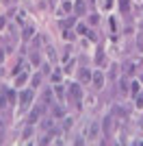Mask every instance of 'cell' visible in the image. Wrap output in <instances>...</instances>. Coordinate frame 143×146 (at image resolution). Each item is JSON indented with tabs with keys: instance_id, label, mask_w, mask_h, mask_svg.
Here are the masks:
<instances>
[{
	"instance_id": "6da1fadb",
	"label": "cell",
	"mask_w": 143,
	"mask_h": 146,
	"mask_svg": "<svg viewBox=\"0 0 143 146\" xmlns=\"http://www.w3.org/2000/svg\"><path fill=\"white\" fill-rule=\"evenodd\" d=\"M91 79H93V85L95 87H102V83H104V74H102V72H95Z\"/></svg>"
},
{
	"instance_id": "7a4b0ae2",
	"label": "cell",
	"mask_w": 143,
	"mask_h": 146,
	"mask_svg": "<svg viewBox=\"0 0 143 146\" xmlns=\"http://www.w3.org/2000/svg\"><path fill=\"white\" fill-rule=\"evenodd\" d=\"M39 116H41V107H39V109H35V111H30V116H28V124H35Z\"/></svg>"
},
{
	"instance_id": "3957f363",
	"label": "cell",
	"mask_w": 143,
	"mask_h": 146,
	"mask_svg": "<svg viewBox=\"0 0 143 146\" xmlns=\"http://www.w3.org/2000/svg\"><path fill=\"white\" fill-rule=\"evenodd\" d=\"M70 94H72L74 98H76V100H80V98H83V92H80V87H78V85H72Z\"/></svg>"
},
{
	"instance_id": "277c9868",
	"label": "cell",
	"mask_w": 143,
	"mask_h": 146,
	"mask_svg": "<svg viewBox=\"0 0 143 146\" xmlns=\"http://www.w3.org/2000/svg\"><path fill=\"white\" fill-rule=\"evenodd\" d=\"M30 98H33V92H30V90H26V92H22V94H20V100H22V105H26Z\"/></svg>"
},
{
	"instance_id": "5b68a950",
	"label": "cell",
	"mask_w": 143,
	"mask_h": 146,
	"mask_svg": "<svg viewBox=\"0 0 143 146\" xmlns=\"http://www.w3.org/2000/svg\"><path fill=\"white\" fill-rule=\"evenodd\" d=\"M78 15H85V0H76V5H74Z\"/></svg>"
},
{
	"instance_id": "8992f818",
	"label": "cell",
	"mask_w": 143,
	"mask_h": 146,
	"mask_svg": "<svg viewBox=\"0 0 143 146\" xmlns=\"http://www.w3.org/2000/svg\"><path fill=\"white\" fill-rule=\"evenodd\" d=\"M128 7H130V0H119V9L121 11H128Z\"/></svg>"
},
{
	"instance_id": "52a82bcc",
	"label": "cell",
	"mask_w": 143,
	"mask_h": 146,
	"mask_svg": "<svg viewBox=\"0 0 143 146\" xmlns=\"http://www.w3.org/2000/svg\"><path fill=\"white\" fill-rule=\"evenodd\" d=\"M95 61H98V63H102V61H104V50H98V52H95Z\"/></svg>"
},
{
	"instance_id": "ba28073f",
	"label": "cell",
	"mask_w": 143,
	"mask_h": 146,
	"mask_svg": "<svg viewBox=\"0 0 143 146\" xmlns=\"http://www.w3.org/2000/svg\"><path fill=\"white\" fill-rule=\"evenodd\" d=\"M89 79H91L89 70H83V72H80V81H89Z\"/></svg>"
},
{
	"instance_id": "9c48e42d",
	"label": "cell",
	"mask_w": 143,
	"mask_h": 146,
	"mask_svg": "<svg viewBox=\"0 0 143 146\" xmlns=\"http://www.w3.org/2000/svg\"><path fill=\"white\" fill-rule=\"evenodd\" d=\"M74 22H76V18H74V15H72L70 20H65V22H63V26H72V24H74Z\"/></svg>"
},
{
	"instance_id": "30bf717a",
	"label": "cell",
	"mask_w": 143,
	"mask_h": 146,
	"mask_svg": "<svg viewBox=\"0 0 143 146\" xmlns=\"http://www.w3.org/2000/svg\"><path fill=\"white\" fill-rule=\"evenodd\" d=\"M24 81H26V74H18V85H22V83H24Z\"/></svg>"
},
{
	"instance_id": "8fae6325",
	"label": "cell",
	"mask_w": 143,
	"mask_h": 146,
	"mask_svg": "<svg viewBox=\"0 0 143 146\" xmlns=\"http://www.w3.org/2000/svg\"><path fill=\"white\" fill-rule=\"evenodd\" d=\"M30 35H33V29H26V31H24V39H30Z\"/></svg>"
},
{
	"instance_id": "7c38bea8",
	"label": "cell",
	"mask_w": 143,
	"mask_h": 146,
	"mask_svg": "<svg viewBox=\"0 0 143 146\" xmlns=\"http://www.w3.org/2000/svg\"><path fill=\"white\" fill-rule=\"evenodd\" d=\"M54 116H56V118H63V109H61V107H56V109H54Z\"/></svg>"
},
{
	"instance_id": "4fadbf2b",
	"label": "cell",
	"mask_w": 143,
	"mask_h": 146,
	"mask_svg": "<svg viewBox=\"0 0 143 146\" xmlns=\"http://www.w3.org/2000/svg\"><path fill=\"white\" fill-rule=\"evenodd\" d=\"M63 37H65V39H74V33H72V31H65V33H63Z\"/></svg>"
},
{
	"instance_id": "5bb4252c",
	"label": "cell",
	"mask_w": 143,
	"mask_h": 146,
	"mask_svg": "<svg viewBox=\"0 0 143 146\" xmlns=\"http://www.w3.org/2000/svg\"><path fill=\"white\" fill-rule=\"evenodd\" d=\"M91 135H98V124H91Z\"/></svg>"
},
{
	"instance_id": "9a60e30c",
	"label": "cell",
	"mask_w": 143,
	"mask_h": 146,
	"mask_svg": "<svg viewBox=\"0 0 143 146\" xmlns=\"http://www.w3.org/2000/svg\"><path fill=\"white\" fill-rule=\"evenodd\" d=\"M63 11H72V2H65V5H63Z\"/></svg>"
},
{
	"instance_id": "2e32d148",
	"label": "cell",
	"mask_w": 143,
	"mask_h": 146,
	"mask_svg": "<svg viewBox=\"0 0 143 146\" xmlns=\"http://www.w3.org/2000/svg\"><path fill=\"white\" fill-rule=\"evenodd\" d=\"M141 81H143V74H141Z\"/></svg>"
}]
</instances>
